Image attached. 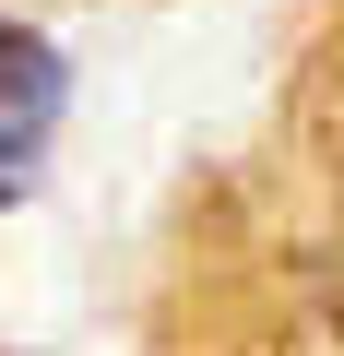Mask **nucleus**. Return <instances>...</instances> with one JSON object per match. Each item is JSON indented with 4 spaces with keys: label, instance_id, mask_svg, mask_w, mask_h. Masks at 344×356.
Returning <instances> with one entry per match:
<instances>
[{
    "label": "nucleus",
    "instance_id": "f03ea898",
    "mask_svg": "<svg viewBox=\"0 0 344 356\" xmlns=\"http://www.w3.org/2000/svg\"><path fill=\"white\" fill-rule=\"evenodd\" d=\"M332 321H344V238H332Z\"/></svg>",
    "mask_w": 344,
    "mask_h": 356
},
{
    "label": "nucleus",
    "instance_id": "7ed1b4c3",
    "mask_svg": "<svg viewBox=\"0 0 344 356\" xmlns=\"http://www.w3.org/2000/svg\"><path fill=\"white\" fill-rule=\"evenodd\" d=\"M13 191H24V178H13V166H0V202H13Z\"/></svg>",
    "mask_w": 344,
    "mask_h": 356
},
{
    "label": "nucleus",
    "instance_id": "f257e3e1",
    "mask_svg": "<svg viewBox=\"0 0 344 356\" xmlns=\"http://www.w3.org/2000/svg\"><path fill=\"white\" fill-rule=\"evenodd\" d=\"M60 95H72L60 48H48L36 24H0V166H13V178L48 154V131H60Z\"/></svg>",
    "mask_w": 344,
    "mask_h": 356
}]
</instances>
